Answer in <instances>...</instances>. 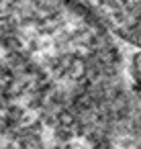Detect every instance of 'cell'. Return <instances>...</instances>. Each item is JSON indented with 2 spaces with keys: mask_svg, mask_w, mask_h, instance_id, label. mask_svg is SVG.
Listing matches in <instances>:
<instances>
[{
  "mask_svg": "<svg viewBox=\"0 0 141 149\" xmlns=\"http://www.w3.org/2000/svg\"><path fill=\"white\" fill-rule=\"evenodd\" d=\"M114 41L141 49V0H59Z\"/></svg>",
  "mask_w": 141,
  "mask_h": 149,
  "instance_id": "obj_1",
  "label": "cell"
}]
</instances>
